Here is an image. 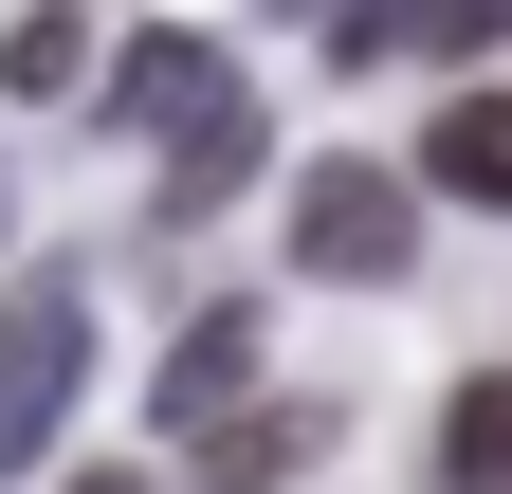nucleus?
Segmentation results:
<instances>
[{"label": "nucleus", "mask_w": 512, "mask_h": 494, "mask_svg": "<svg viewBox=\"0 0 512 494\" xmlns=\"http://www.w3.org/2000/svg\"><path fill=\"white\" fill-rule=\"evenodd\" d=\"M238 403H256V312H202V330L165 348V421H183V440H220Z\"/></svg>", "instance_id": "20e7f679"}, {"label": "nucleus", "mask_w": 512, "mask_h": 494, "mask_svg": "<svg viewBox=\"0 0 512 494\" xmlns=\"http://www.w3.org/2000/svg\"><path fill=\"white\" fill-rule=\"evenodd\" d=\"M439 476H458V494H512V366H476V385L439 403Z\"/></svg>", "instance_id": "0eeeda50"}, {"label": "nucleus", "mask_w": 512, "mask_h": 494, "mask_svg": "<svg viewBox=\"0 0 512 494\" xmlns=\"http://www.w3.org/2000/svg\"><path fill=\"white\" fill-rule=\"evenodd\" d=\"M74 385H92V293L74 275H19L0 293V476H37V440L74 421Z\"/></svg>", "instance_id": "f03ea898"}, {"label": "nucleus", "mask_w": 512, "mask_h": 494, "mask_svg": "<svg viewBox=\"0 0 512 494\" xmlns=\"http://www.w3.org/2000/svg\"><path fill=\"white\" fill-rule=\"evenodd\" d=\"M55 494H147V476H55Z\"/></svg>", "instance_id": "1a4fd4ad"}, {"label": "nucleus", "mask_w": 512, "mask_h": 494, "mask_svg": "<svg viewBox=\"0 0 512 494\" xmlns=\"http://www.w3.org/2000/svg\"><path fill=\"white\" fill-rule=\"evenodd\" d=\"M421 257V183L403 165H293V275H330V293H384V275H403Z\"/></svg>", "instance_id": "f257e3e1"}, {"label": "nucleus", "mask_w": 512, "mask_h": 494, "mask_svg": "<svg viewBox=\"0 0 512 494\" xmlns=\"http://www.w3.org/2000/svg\"><path fill=\"white\" fill-rule=\"evenodd\" d=\"M238 183H256V110H238V74H220V92L165 129V220H220Z\"/></svg>", "instance_id": "7ed1b4c3"}, {"label": "nucleus", "mask_w": 512, "mask_h": 494, "mask_svg": "<svg viewBox=\"0 0 512 494\" xmlns=\"http://www.w3.org/2000/svg\"><path fill=\"white\" fill-rule=\"evenodd\" d=\"M74 74H92L74 19H19V37H0V92H74Z\"/></svg>", "instance_id": "6e6552de"}, {"label": "nucleus", "mask_w": 512, "mask_h": 494, "mask_svg": "<svg viewBox=\"0 0 512 494\" xmlns=\"http://www.w3.org/2000/svg\"><path fill=\"white\" fill-rule=\"evenodd\" d=\"M311 440H330V421H311V403H275V385H256L238 421H220V440H202V494H275Z\"/></svg>", "instance_id": "39448f33"}, {"label": "nucleus", "mask_w": 512, "mask_h": 494, "mask_svg": "<svg viewBox=\"0 0 512 494\" xmlns=\"http://www.w3.org/2000/svg\"><path fill=\"white\" fill-rule=\"evenodd\" d=\"M421 183H439V202H494V220H512V92H458V110H439Z\"/></svg>", "instance_id": "423d86ee"}]
</instances>
